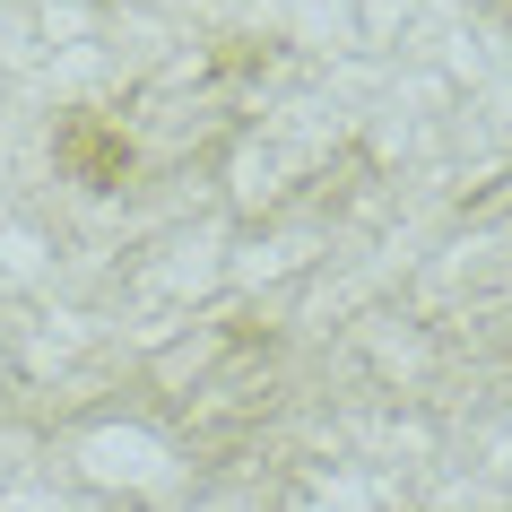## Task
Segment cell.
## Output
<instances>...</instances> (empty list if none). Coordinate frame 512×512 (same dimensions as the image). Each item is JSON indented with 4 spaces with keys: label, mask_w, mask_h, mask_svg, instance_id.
<instances>
[{
    "label": "cell",
    "mask_w": 512,
    "mask_h": 512,
    "mask_svg": "<svg viewBox=\"0 0 512 512\" xmlns=\"http://www.w3.org/2000/svg\"><path fill=\"white\" fill-rule=\"evenodd\" d=\"M53 157L79 174V183H96V191H113L122 174H131V139L113 131V122H96V113H70L61 122V139H53Z\"/></svg>",
    "instance_id": "6da1fadb"
}]
</instances>
